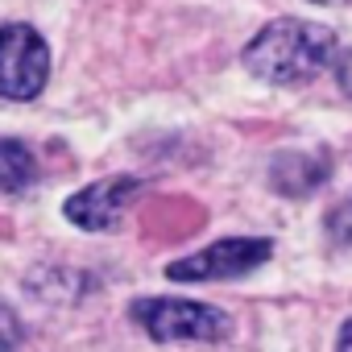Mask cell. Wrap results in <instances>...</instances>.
<instances>
[{
    "label": "cell",
    "mask_w": 352,
    "mask_h": 352,
    "mask_svg": "<svg viewBox=\"0 0 352 352\" xmlns=\"http://www.w3.org/2000/svg\"><path fill=\"white\" fill-rule=\"evenodd\" d=\"M336 54V34L315 21L282 17L270 21L249 46H245V67L278 87H298L311 83Z\"/></svg>",
    "instance_id": "cell-1"
},
{
    "label": "cell",
    "mask_w": 352,
    "mask_h": 352,
    "mask_svg": "<svg viewBox=\"0 0 352 352\" xmlns=\"http://www.w3.org/2000/svg\"><path fill=\"white\" fill-rule=\"evenodd\" d=\"M133 319L153 336V340H199V344H220L232 336V319L220 307L191 302V298H141L133 302Z\"/></svg>",
    "instance_id": "cell-2"
},
{
    "label": "cell",
    "mask_w": 352,
    "mask_h": 352,
    "mask_svg": "<svg viewBox=\"0 0 352 352\" xmlns=\"http://www.w3.org/2000/svg\"><path fill=\"white\" fill-rule=\"evenodd\" d=\"M270 257H274V241H265V236H224L191 257L170 261L166 278H174V282H228V278L253 274Z\"/></svg>",
    "instance_id": "cell-3"
},
{
    "label": "cell",
    "mask_w": 352,
    "mask_h": 352,
    "mask_svg": "<svg viewBox=\"0 0 352 352\" xmlns=\"http://www.w3.org/2000/svg\"><path fill=\"white\" fill-rule=\"evenodd\" d=\"M50 50L30 25L0 30V96L5 100H34L46 87Z\"/></svg>",
    "instance_id": "cell-4"
},
{
    "label": "cell",
    "mask_w": 352,
    "mask_h": 352,
    "mask_svg": "<svg viewBox=\"0 0 352 352\" xmlns=\"http://www.w3.org/2000/svg\"><path fill=\"white\" fill-rule=\"evenodd\" d=\"M137 195H141V179L112 174V179H100V183H91L67 199V220L87 228V232H108L124 220V212Z\"/></svg>",
    "instance_id": "cell-5"
},
{
    "label": "cell",
    "mask_w": 352,
    "mask_h": 352,
    "mask_svg": "<svg viewBox=\"0 0 352 352\" xmlns=\"http://www.w3.org/2000/svg\"><path fill=\"white\" fill-rule=\"evenodd\" d=\"M38 179V157L25 141L13 137H0V199H13L25 195Z\"/></svg>",
    "instance_id": "cell-6"
},
{
    "label": "cell",
    "mask_w": 352,
    "mask_h": 352,
    "mask_svg": "<svg viewBox=\"0 0 352 352\" xmlns=\"http://www.w3.org/2000/svg\"><path fill=\"white\" fill-rule=\"evenodd\" d=\"M327 232L336 245H352V199H344L331 216H327Z\"/></svg>",
    "instance_id": "cell-7"
},
{
    "label": "cell",
    "mask_w": 352,
    "mask_h": 352,
    "mask_svg": "<svg viewBox=\"0 0 352 352\" xmlns=\"http://www.w3.org/2000/svg\"><path fill=\"white\" fill-rule=\"evenodd\" d=\"M21 344V319L13 315L9 302H0V352H13Z\"/></svg>",
    "instance_id": "cell-8"
},
{
    "label": "cell",
    "mask_w": 352,
    "mask_h": 352,
    "mask_svg": "<svg viewBox=\"0 0 352 352\" xmlns=\"http://www.w3.org/2000/svg\"><path fill=\"white\" fill-rule=\"evenodd\" d=\"M336 79H340V87H344V91L352 96V50H348V54H344V58L336 63Z\"/></svg>",
    "instance_id": "cell-9"
},
{
    "label": "cell",
    "mask_w": 352,
    "mask_h": 352,
    "mask_svg": "<svg viewBox=\"0 0 352 352\" xmlns=\"http://www.w3.org/2000/svg\"><path fill=\"white\" fill-rule=\"evenodd\" d=\"M336 352H352V319L340 327V340H336Z\"/></svg>",
    "instance_id": "cell-10"
},
{
    "label": "cell",
    "mask_w": 352,
    "mask_h": 352,
    "mask_svg": "<svg viewBox=\"0 0 352 352\" xmlns=\"http://www.w3.org/2000/svg\"><path fill=\"white\" fill-rule=\"evenodd\" d=\"M315 5H348V0H315Z\"/></svg>",
    "instance_id": "cell-11"
}]
</instances>
